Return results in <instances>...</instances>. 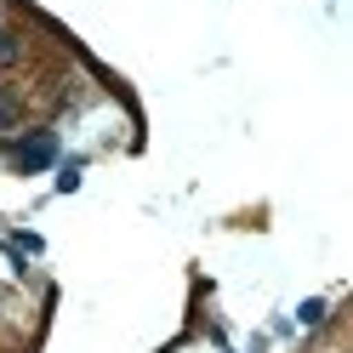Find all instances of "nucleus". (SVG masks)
Instances as JSON below:
<instances>
[{
    "instance_id": "nucleus-1",
    "label": "nucleus",
    "mask_w": 353,
    "mask_h": 353,
    "mask_svg": "<svg viewBox=\"0 0 353 353\" xmlns=\"http://www.w3.org/2000/svg\"><path fill=\"white\" fill-rule=\"evenodd\" d=\"M6 154H12L17 171H46V165H57V131H29V137H17Z\"/></svg>"
},
{
    "instance_id": "nucleus-2",
    "label": "nucleus",
    "mask_w": 353,
    "mask_h": 353,
    "mask_svg": "<svg viewBox=\"0 0 353 353\" xmlns=\"http://www.w3.org/2000/svg\"><path fill=\"white\" fill-rule=\"evenodd\" d=\"M85 183V160H63L57 165V194H74Z\"/></svg>"
},
{
    "instance_id": "nucleus-4",
    "label": "nucleus",
    "mask_w": 353,
    "mask_h": 353,
    "mask_svg": "<svg viewBox=\"0 0 353 353\" xmlns=\"http://www.w3.org/2000/svg\"><path fill=\"white\" fill-rule=\"evenodd\" d=\"M296 325H325V302H319V296H307V302L296 307Z\"/></svg>"
},
{
    "instance_id": "nucleus-6",
    "label": "nucleus",
    "mask_w": 353,
    "mask_h": 353,
    "mask_svg": "<svg viewBox=\"0 0 353 353\" xmlns=\"http://www.w3.org/2000/svg\"><path fill=\"white\" fill-rule=\"evenodd\" d=\"M17 120V103H6V97H0V125H12Z\"/></svg>"
},
{
    "instance_id": "nucleus-3",
    "label": "nucleus",
    "mask_w": 353,
    "mask_h": 353,
    "mask_svg": "<svg viewBox=\"0 0 353 353\" xmlns=\"http://www.w3.org/2000/svg\"><path fill=\"white\" fill-rule=\"evenodd\" d=\"M12 251H17V256H40V251H46V239L29 234V228H17V234H12Z\"/></svg>"
},
{
    "instance_id": "nucleus-5",
    "label": "nucleus",
    "mask_w": 353,
    "mask_h": 353,
    "mask_svg": "<svg viewBox=\"0 0 353 353\" xmlns=\"http://www.w3.org/2000/svg\"><path fill=\"white\" fill-rule=\"evenodd\" d=\"M17 52H23V46H17V34H0V69L17 63Z\"/></svg>"
}]
</instances>
